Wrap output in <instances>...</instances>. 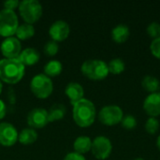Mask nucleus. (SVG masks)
<instances>
[{
	"label": "nucleus",
	"instance_id": "obj_21",
	"mask_svg": "<svg viewBox=\"0 0 160 160\" xmlns=\"http://www.w3.org/2000/svg\"><path fill=\"white\" fill-rule=\"evenodd\" d=\"M142 87L151 93H156L158 92L160 88L159 80L152 75H145L142 80Z\"/></svg>",
	"mask_w": 160,
	"mask_h": 160
},
{
	"label": "nucleus",
	"instance_id": "obj_5",
	"mask_svg": "<svg viewBox=\"0 0 160 160\" xmlns=\"http://www.w3.org/2000/svg\"><path fill=\"white\" fill-rule=\"evenodd\" d=\"M30 89L38 98L44 99L52 95L53 84L50 77L45 74H38L32 79L30 82Z\"/></svg>",
	"mask_w": 160,
	"mask_h": 160
},
{
	"label": "nucleus",
	"instance_id": "obj_28",
	"mask_svg": "<svg viewBox=\"0 0 160 160\" xmlns=\"http://www.w3.org/2000/svg\"><path fill=\"white\" fill-rule=\"evenodd\" d=\"M150 49H151L153 55H155L158 58H160V37L157 38H154L152 40L151 45H150Z\"/></svg>",
	"mask_w": 160,
	"mask_h": 160
},
{
	"label": "nucleus",
	"instance_id": "obj_32",
	"mask_svg": "<svg viewBox=\"0 0 160 160\" xmlns=\"http://www.w3.org/2000/svg\"><path fill=\"white\" fill-rule=\"evenodd\" d=\"M157 145H158V149L160 150V134H159V136L158 137V140H157Z\"/></svg>",
	"mask_w": 160,
	"mask_h": 160
},
{
	"label": "nucleus",
	"instance_id": "obj_34",
	"mask_svg": "<svg viewBox=\"0 0 160 160\" xmlns=\"http://www.w3.org/2000/svg\"><path fill=\"white\" fill-rule=\"evenodd\" d=\"M133 160H144V158H135V159Z\"/></svg>",
	"mask_w": 160,
	"mask_h": 160
},
{
	"label": "nucleus",
	"instance_id": "obj_13",
	"mask_svg": "<svg viewBox=\"0 0 160 160\" xmlns=\"http://www.w3.org/2000/svg\"><path fill=\"white\" fill-rule=\"evenodd\" d=\"M143 109L151 117L160 115V92L151 93L143 101Z\"/></svg>",
	"mask_w": 160,
	"mask_h": 160
},
{
	"label": "nucleus",
	"instance_id": "obj_7",
	"mask_svg": "<svg viewBox=\"0 0 160 160\" xmlns=\"http://www.w3.org/2000/svg\"><path fill=\"white\" fill-rule=\"evenodd\" d=\"M124 117V112L118 105L104 106L98 112V120L106 126H114L121 123Z\"/></svg>",
	"mask_w": 160,
	"mask_h": 160
},
{
	"label": "nucleus",
	"instance_id": "obj_22",
	"mask_svg": "<svg viewBox=\"0 0 160 160\" xmlns=\"http://www.w3.org/2000/svg\"><path fill=\"white\" fill-rule=\"evenodd\" d=\"M63 69V66L58 60H51L44 66V73L48 77L58 76Z\"/></svg>",
	"mask_w": 160,
	"mask_h": 160
},
{
	"label": "nucleus",
	"instance_id": "obj_18",
	"mask_svg": "<svg viewBox=\"0 0 160 160\" xmlns=\"http://www.w3.org/2000/svg\"><path fill=\"white\" fill-rule=\"evenodd\" d=\"M66 107L63 104H53L50 110L48 111V121L50 122H55L58 120H61L64 118L65 114H66Z\"/></svg>",
	"mask_w": 160,
	"mask_h": 160
},
{
	"label": "nucleus",
	"instance_id": "obj_20",
	"mask_svg": "<svg viewBox=\"0 0 160 160\" xmlns=\"http://www.w3.org/2000/svg\"><path fill=\"white\" fill-rule=\"evenodd\" d=\"M16 38L19 40H26L31 38L35 35V27L33 24L22 23L18 26L16 31Z\"/></svg>",
	"mask_w": 160,
	"mask_h": 160
},
{
	"label": "nucleus",
	"instance_id": "obj_24",
	"mask_svg": "<svg viewBox=\"0 0 160 160\" xmlns=\"http://www.w3.org/2000/svg\"><path fill=\"white\" fill-rule=\"evenodd\" d=\"M144 128L149 134H155L159 128V121L156 117H150L146 120Z\"/></svg>",
	"mask_w": 160,
	"mask_h": 160
},
{
	"label": "nucleus",
	"instance_id": "obj_26",
	"mask_svg": "<svg viewBox=\"0 0 160 160\" xmlns=\"http://www.w3.org/2000/svg\"><path fill=\"white\" fill-rule=\"evenodd\" d=\"M121 124H122V127L127 129H133L137 126V119L135 118V116L131 114H127L123 117Z\"/></svg>",
	"mask_w": 160,
	"mask_h": 160
},
{
	"label": "nucleus",
	"instance_id": "obj_23",
	"mask_svg": "<svg viewBox=\"0 0 160 160\" xmlns=\"http://www.w3.org/2000/svg\"><path fill=\"white\" fill-rule=\"evenodd\" d=\"M108 68H109V72H111L112 74H120L125 70L126 64L122 58L116 57V58L112 59L109 62Z\"/></svg>",
	"mask_w": 160,
	"mask_h": 160
},
{
	"label": "nucleus",
	"instance_id": "obj_4",
	"mask_svg": "<svg viewBox=\"0 0 160 160\" xmlns=\"http://www.w3.org/2000/svg\"><path fill=\"white\" fill-rule=\"evenodd\" d=\"M19 12L25 23L33 24L42 15V6L37 0H23L20 2Z\"/></svg>",
	"mask_w": 160,
	"mask_h": 160
},
{
	"label": "nucleus",
	"instance_id": "obj_6",
	"mask_svg": "<svg viewBox=\"0 0 160 160\" xmlns=\"http://www.w3.org/2000/svg\"><path fill=\"white\" fill-rule=\"evenodd\" d=\"M19 26L18 17L13 10L2 9L0 11V36L9 38L16 34Z\"/></svg>",
	"mask_w": 160,
	"mask_h": 160
},
{
	"label": "nucleus",
	"instance_id": "obj_31",
	"mask_svg": "<svg viewBox=\"0 0 160 160\" xmlns=\"http://www.w3.org/2000/svg\"><path fill=\"white\" fill-rule=\"evenodd\" d=\"M6 113H7V106L5 102L0 99V120L6 116Z\"/></svg>",
	"mask_w": 160,
	"mask_h": 160
},
{
	"label": "nucleus",
	"instance_id": "obj_29",
	"mask_svg": "<svg viewBox=\"0 0 160 160\" xmlns=\"http://www.w3.org/2000/svg\"><path fill=\"white\" fill-rule=\"evenodd\" d=\"M19 5H20V2L18 0H8L4 2L5 8L8 10H13V11L15 8H19Z\"/></svg>",
	"mask_w": 160,
	"mask_h": 160
},
{
	"label": "nucleus",
	"instance_id": "obj_33",
	"mask_svg": "<svg viewBox=\"0 0 160 160\" xmlns=\"http://www.w3.org/2000/svg\"><path fill=\"white\" fill-rule=\"evenodd\" d=\"M2 88H3V84H2V81L0 80V94L2 92Z\"/></svg>",
	"mask_w": 160,
	"mask_h": 160
},
{
	"label": "nucleus",
	"instance_id": "obj_15",
	"mask_svg": "<svg viewBox=\"0 0 160 160\" xmlns=\"http://www.w3.org/2000/svg\"><path fill=\"white\" fill-rule=\"evenodd\" d=\"M39 52L34 48H26L21 52L18 59L25 66H33L37 64L39 60Z\"/></svg>",
	"mask_w": 160,
	"mask_h": 160
},
{
	"label": "nucleus",
	"instance_id": "obj_3",
	"mask_svg": "<svg viewBox=\"0 0 160 160\" xmlns=\"http://www.w3.org/2000/svg\"><path fill=\"white\" fill-rule=\"evenodd\" d=\"M82 74L91 80H103L109 74L108 64L100 59H88L81 67Z\"/></svg>",
	"mask_w": 160,
	"mask_h": 160
},
{
	"label": "nucleus",
	"instance_id": "obj_11",
	"mask_svg": "<svg viewBox=\"0 0 160 160\" xmlns=\"http://www.w3.org/2000/svg\"><path fill=\"white\" fill-rule=\"evenodd\" d=\"M48 123V111L45 109L36 108L30 111L27 114V124L33 129L42 128Z\"/></svg>",
	"mask_w": 160,
	"mask_h": 160
},
{
	"label": "nucleus",
	"instance_id": "obj_19",
	"mask_svg": "<svg viewBox=\"0 0 160 160\" xmlns=\"http://www.w3.org/2000/svg\"><path fill=\"white\" fill-rule=\"evenodd\" d=\"M38 140V133L33 128H24L18 135V141L23 145H30Z\"/></svg>",
	"mask_w": 160,
	"mask_h": 160
},
{
	"label": "nucleus",
	"instance_id": "obj_17",
	"mask_svg": "<svg viewBox=\"0 0 160 160\" xmlns=\"http://www.w3.org/2000/svg\"><path fill=\"white\" fill-rule=\"evenodd\" d=\"M73 148L76 153L81 155L88 153L92 148V140L87 136H80L75 140Z\"/></svg>",
	"mask_w": 160,
	"mask_h": 160
},
{
	"label": "nucleus",
	"instance_id": "obj_9",
	"mask_svg": "<svg viewBox=\"0 0 160 160\" xmlns=\"http://www.w3.org/2000/svg\"><path fill=\"white\" fill-rule=\"evenodd\" d=\"M0 50L3 56H5V58L7 59L18 58L22 52L21 42L17 38L14 37L6 38L1 43Z\"/></svg>",
	"mask_w": 160,
	"mask_h": 160
},
{
	"label": "nucleus",
	"instance_id": "obj_30",
	"mask_svg": "<svg viewBox=\"0 0 160 160\" xmlns=\"http://www.w3.org/2000/svg\"><path fill=\"white\" fill-rule=\"evenodd\" d=\"M63 160H86L85 158L81 155V154H78L76 152H73V153H69L68 154Z\"/></svg>",
	"mask_w": 160,
	"mask_h": 160
},
{
	"label": "nucleus",
	"instance_id": "obj_14",
	"mask_svg": "<svg viewBox=\"0 0 160 160\" xmlns=\"http://www.w3.org/2000/svg\"><path fill=\"white\" fill-rule=\"evenodd\" d=\"M65 94L69 98L71 105H74L78 101H80L83 98L84 90H83V87L80 83L75 82H71L66 86Z\"/></svg>",
	"mask_w": 160,
	"mask_h": 160
},
{
	"label": "nucleus",
	"instance_id": "obj_2",
	"mask_svg": "<svg viewBox=\"0 0 160 160\" xmlns=\"http://www.w3.org/2000/svg\"><path fill=\"white\" fill-rule=\"evenodd\" d=\"M96 115V107L94 103L89 99L82 98L73 105V120L81 128L90 127L95 122Z\"/></svg>",
	"mask_w": 160,
	"mask_h": 160
},
{
	"label": "nucleus",
	"instance_id": "obj_16",
	"mask_svg": "<svg viewBox=\"0 0 160 160\" xmlns=\"http://www.w3.org/2000/svg\"><path fill=\"white\" fill-rule=\"evenodd\" d=\"M130 35L129 27L127 24L119 23L112 30V38L117 43L125 42Z\"/></svg>",
	"mask_w": 160,
	"mask_h": 160
},
{
	"label": "nucleus",
	"instance_id": "obj_1",
	"mask_svg": "<svg viewBox=\"0 0 160 160\" xmlns=\"http://www.w3.org/2000/svg\"><path fill=\"white\" fill-rule=\"evenodd\" d=\"M24 72L25 67L18 58L0 60V80L2 82L15 84L23 78Z\"/></svg>",
	"mask_w": 160,
	"mask_h": 160
},
{
	"label": "nucleus",
	"instance_id": "obj_8",
	"mask_svg": "<svg viewBox=\"0 0 160 160\" xmlns=\"http://www.w3.org/2000/svg\"><path fill=\"white\" fill-rule=\"evenodd\" d=\"M91 151L94 157L98 159L104 160L108 158L112 151V144L109 138L105 136H98L92 141Z\"/></svg>",
	"mask_w": 160,
	"mask_h": 160
},
{
	"label": "nucleus",
	"instance_id": "obj_27",
	"mask_svg": "<svg viewBox=\"0 0 160 160\" xmlns=\"http://www.w3.org/2000/svg\"><path fill=\"white\" fill-rule=\"evenodd\" d=\"M146 32L148 35L154 38L160 37V23L158 22H152L147 25Z\"/></svg>",
	"mask_w": 160,
	"mask_h": 160
},
{
	"label": "nucleus",
	"instance_id": "obj_10",
	"mask_svg": "<svg viewBox=\"0 0 160 160\" xmlns=\"http://www.w3.org/2000/svg\"><path fill=\"white\" fill-rule=\"evenodd\" d=\"M17 129L15 127L7 122L0 123V144L6 147L12 146L18 141Z\"/></svg>",
	"mask_w": 160,
	"mask_h": 160
},
{
	"label": "nucleus",
	"instance_id": "obj_25",
	"mask_svg": "<svg viewBox=\"0 0 160 160\" xmlns=\"http://www.w3.org/2000/svg\"><path fill=\"white\" fill-rule=\"evenodd\" d=\"M59 51V45L57 42L51 40L48 41L44 46V53L48 56H54Z\"/></svg>",
	"mask_w": 160,
	"mask_h": 160
},
{
	"label": "nucleus",
	"instance_id": "obj_12",
	"mask_svg": "<svg viewBox=\"0 0 160 160\" xmlns=\"http://www.w3.org/2000/svg\"><path fill=\"white\" fill-rule=\"evenodd\" d=\"M70 32V28L68 23L66 21L63 20H57L55 21L49 29V35L52 38V39L55 42L58 41H64L68 38Z\"/></svg>",
	"mask_w": 160,
	"mask_h": 160
}]
</instances>
